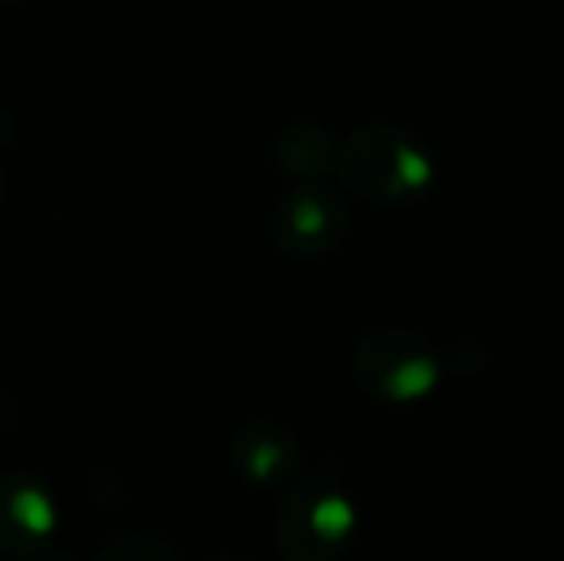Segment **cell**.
<instances>
[{
	"label": "cell",
	"mask_w": 564,
	"mask_h": 561,
	"mask_svg": "<svg viewBox=\"0 0 564 561\" xmlns=\"http://www.w3.org/2000/svg\"><path fill=\"white\" fill-rule=\"evenodd\" d=\"M334 172L350 195L370 205H406L433 188L436 159L420 136L373 122L337 145Z\"/></svg>",
	"instance_id": "obj_1"
},
{
	"label": "cell",
	"mask_w": 564,
	"mask_h": 561,
	"mask_svg": "<svg viewBox=\"0 0 564 561\" xmlns=\"http://www.w3.org/2000/svg\"><path fill=\"white\" fill-rule=\"evenodd\" d=\"M96 561H175V555L169 552V546L155 539L126 536V539H112Z\"/></svg>",
	"instance_id": "obj_8"
},
{
	"label": "cell",
	"mask_w": 564,
	"mask_h": 561,
	"mask_svg": "<svg viewBox=\"0 0 564 561\" xmlns=\"http://www.w3.org/2000/svg\"><path fill=\"white\" fill-rule=\"evenodd\" d=\"M350 225L354 215L347 198L317 179H301V185L288 188L271 212L274 245L301 261L334 255L347 241Z\"/></svg>",
	"instance_id": "obj_4"
},
{
	"label": "cell",
	"mask_w": 564,
	"mask_h": 561,
	"mask_svg": "<svg viewBox=\"0 0 564 561\" xmlns=\"http://www.w3.org/2000/svg\"><path fill=\"white\" fill-rule=\"evenodd\" d=\"M354 499L327 476L301 479L274 519L278 549L288 561H340L354 546Z\"/></svg>",
	"instance_id": "obj_2"
},
{
	"label": "cell",
	"mask_w": 564,
	"mask_h": 561,
	"mask_svg": "<svg viewBox=\"0 0 564 561\" xmlns=\"http://www.w3.org/2000/svg\"><path fill=\"white\" fill-rule=\"evenodd\" d=\"M0 3H17V0H0Z\"/></svg>",
	"instance_id": "obj_9"
},
{
	"label": "cell",
	"mask_w": 564,
	"mask_h": 561,
	"mask_svg": "<svg viewBox=\"0 0 564 561\" xmlns=\"http://www.w3.org/2000/svg\"><path fill=\"white\" fill-rule=\"evenodd\" d=\"M212 561H235V559H212Z\"/></svg>",
	"instance_id": "obj_10"
},
{
	"label": "cell",
	"mask_w": 564,
	"mask_h": 561,
	"mask_svg": "<svg viewBox=\"0 0 564 561\" xmlns=\"http://www.w3.org/2000/svg\"><path fill=\"white\" fill-rule=\"evenodd\" d=\"M56 529V503L46 486L26 473L0 476V552L13 559L36 555Z\"/></svg>",
	"instance_id": "obj_5"
},
{
	"label": "cell",
	"mask_w": 564,
	"mask_h": 561,
	"mask_svg": "<svg viewBox=\"0 0 564 561\" xmlns=\"http://www.w3.org/2000/svg\"><path fill=\"white\" fill-rule=\"evenodd\" d=\"M337 136L324 126L314 122H301L284 129L274 139V159L288 175L297 179H321L334 169L337 159Z\"/></svg>",
	"instance_id": "obj_7"
},
{
	"label": "cell",
	"mask_w": 564,
	"mask_h": 561,
	"mask_svg": "<svg viewBox=\"0 0 564 561\" xmlns=\"http://www.w3.org/2000/svg\"><path fill=\"white\" fill-rule=\"evenodd\" d=\"M443 360L436 347L413 327L383 324L354 347L357 387L383 403H416L440 384Z\"/></svg>",
	"instance_id": "obj_3"
},
{
	"label": "cell",
	"mask_w": 564,
	"mask_h": 561,
	"mask_svg": "<svg viewBox=\"0 0 564 561\" xmlns=\"http://www.w3.org/2000/svg\"><path fill=\"white\" fill-rule=\"evenodd\" d=\"M231 463L254 486H281L297 476L301 450L284 427L248 423L231 440Z\"/></svg>",
	"instance_id": "obj_6"
}]
</instances>
